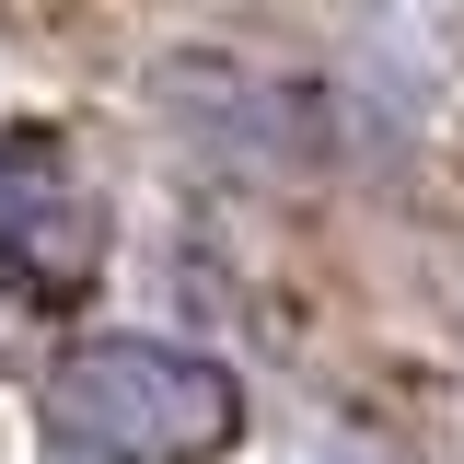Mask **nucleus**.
I'll use <instances>...</instances> for the list:
<instances>
[{
	"mask_svg": "<svg viewBox=\"0 0 464 464\" xmlns=\"http://www.w3.org/2000/svg\"><path fill=\"white\" fill-rule=\"evenodd\" d=\"M244 395L209 348L174 337H93L58 360V441L93 464H209L232 453Z\"/></svg>",
	"mask_w": 464,
	"mask_h": 464,
	"instance_id": "obj_1",
	"label": "nucleus"
},
{
	"mask_svg": "<svg viewBox=\"0 0 464 464\" xmlns=\"http://www.w3.org/2000/svg\"><path fill=\"white\" fill-rule=\"evenodd\" d=\"M105 267V198H93V174L70 163V140L47 128H12L0 140V279L12 302H82Z\"/></svg>",
	"mask_w": 464,
	"mask_h": 464,
	"instance_id": "obj_2",
	"label": "nucleus"
},
{
	"mask_svg": "<svg viewBox=\"0 0 464 464\" xmlns=\"http://www.w3.org/2000/svg\"><path fill=\"white\" fill-rule=\"evenodd\" d=\"M47 464H93V453H70V441H58V453H47Z\"/></svg>",
	"mask_w": 464,
	"mask_h": 464,
	"instance_id": "obj_3",
	"label": "nucleus"
}]
</instances>
